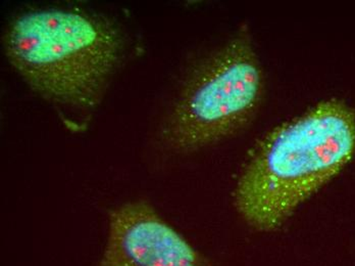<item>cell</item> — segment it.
Instances as JSON below:
<instances>
[{
    "instance_id": "obj_2",
    "label": "cell",
    "mask_w": 355,
    "mask_h": 266,
    "mask_svg": "<svg viewBox=\"0 0 355 266\" xmlns=\"http://www.w3.org/2000/svg\"><path fill=\"white\" fill-rule=\"evenodd\" d=\"M6 55L38 94L76 108L101 99L123 53L118 28L97 17L45 10L19 17L8 29Z\"/></svg>"
},
{
    "instance_id": "obj_3",
    "label": "cell",
    "mask_w": 355,
    "mask_h": 266,
    "mask_svg": "<svg viewBox=\"0 0 355 266\" xmlns=\"http://www.w3.org/2000/svg\"><path fill=\"white\" fill-rule=\"evenodd\" d=\"M263 85L252 39L241 30L197 69L166 120L164 140L188 152L237 133L257 113Z\"/></svg>"
},
{
    "instance_id": "obj_4",
    "label": "cell",
    "mask_w": 355,
    "mask_h": 266,
    "mask_svg": "<svg viewBox=\"0 0 355 266\" xmlns=\"http://www.w3.org/2000/svg\"><path fill=\"white\" fill-rule=\"evenodd\" d=\"M98 266H214L145 201L110 213L107 247Z\"/></svg>"
},
{
    "instance_id": "obj_1",
    "label": "cell",
    "mask_w": 355,
    "mask_h": 266,
    "mask_svg": "<svg viewBox=\"0 0 355 266\" xmlns=\"http://www.w3.org/2000/svg\"><path fill=\"white\" fill-rule=\"evenodd\" d=\"M354 153V110L339 99L322 101L261 140L238 181L236 207L253 228L276 229Z\"/></svg>"
}]
</instances>
